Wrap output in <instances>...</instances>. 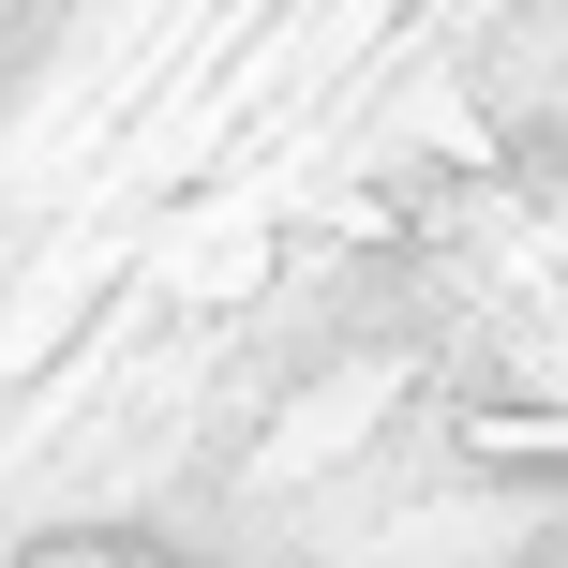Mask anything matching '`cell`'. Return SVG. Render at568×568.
Segmentation results:
<instances>
[{"label": "cell", "instance_id": "cell-1", "mask_svg": "<svg viewBox=\"0 0 568 568\" xmlns=\"http://www.w3.org/2000/svg\"><path fill=\"white\" fill-rule=\"evenodd\" d=\"M16 568H180L165 539H120V524H75V539H30Z\"/></svg>", "mask_w": 568, "mask_h": 568}]
</instances>
